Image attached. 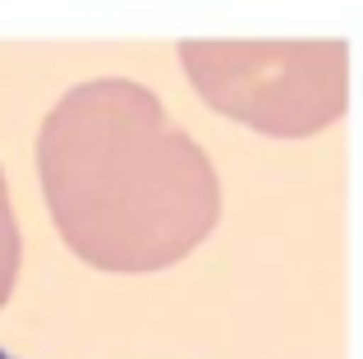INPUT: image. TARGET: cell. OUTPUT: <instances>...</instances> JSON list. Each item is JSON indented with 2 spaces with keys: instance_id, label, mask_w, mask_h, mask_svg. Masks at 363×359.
<instances>
[{
  "instance_id": "obj_1",
  "label": "cell",
  "mask_w": 363,
  "mask_h": 359,
  "mask_svg": "<svg viewBox=\"0 0 363 359\" xmlns=\"http://www.w3.org/2000/svg\"><path fill=\"white\" fill-rule=\"evenodd\" d=\"M37 175L60 240L97 272L175 267L221 221L207 153L133 79L65 92L37 134Z\"/></svg>"
},
{
  "instance_id": "obj_2",
  "label": "cell",
  "mask_w": 363,
  "mask_h": 359,
  "mask_svg": "<svg viewBox=\"0 0 363 359\" xmlns=\"http://www.w3.org/2000/svg\"><path fill=\"white\" fill-rule=\"evenodd\" d=\"M194 92L267 138H313L350 106V46L331 42H179Z\"/></svg>"
},
{
  "instance_id": "obj_3",
  "label": "cell",
  "mask_w": 363,
  "mask_h": 359,
  "mask_svg": "<svg viewBox=\"0 0 363 359\" xmlns=\"http://www.w3.org/2000/svg\"><path fill=\"white\" fill-rule=\"evenodd\" d=\"M18 263H23V235H18V216L14 203H9L5 171H0V309L9 304V295L18 286Z\"/></svg>"
},
{
  "instance_id": "obj_4",
  "label": "cell",
  "mask_w": 363,
  "mask_h": 359,
  "mask_svg": "<svg viewBox=\"0 0 363 359\" xmlns=\"http://www.w3.org/2000/svg\"><path fill=\"white\" fill-rule=\"evenodd\" d=\"M0 359H14V355H5V350H0Z\"/></svg>"
}]
</instances>
